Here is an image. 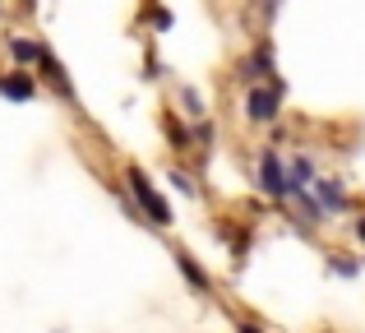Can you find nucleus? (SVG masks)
Listing matches in <instances>:
<instances>
[{"label":"nucleus","instance_id":"obj_1","mask_svg":"<svg viewBox=\"0 0 365 333\" xmlns=\"http://www.w3.org/2000/svg\"><path fill=\"white\" fill-rule=\"evenodd\" d=\"M282 98H287V83L282 79H264V83H250L245 98H241V116L250 125H273L282 116Z\"/></svg>","mask_w":365,"mask_h":333},{"label":"nucleus","instance_id":"obj_5","mask_svg":"<svg viewBox=\"0 0 365 333\" xmlns=\"http://www.w3.org/2000/svg\"><path fill=\"white\" fill-rule=\"evenodd\" d=\"M310 190H314V204H319L324 213H342V208H347V195H342V185L333 176H314Z\"/></svg>","mask_w":365,"mask_h":333},{"label":"nucleus","instance_id":"obj_3","mask_svg":"<svg viewBox=\"0 0 365 333\" xmlns=\"http://www.w3.org/2000/svg\"><path fill=\"white\" fill-rule=\"evenodd\" d=\"M236 79L245 83H264V79H277V56H273V42H268V37H259L255 46H250V56L241 65H236Z\"/></svg>","mask_w":365,"mask_h":333},{"label":"nucleus","instance_id":"obj_10","mask_svg":"<svg viewBox=\"0 0 365 333\" xmlns=\"http://www.w3.org/2000/svg\"><path fill=\"white\" fill-rule=\"evenodd\" d=\"M167 139H171L176 148H195V130H185L176 116H167Z\"/></svg>","mask_w":365,"mask_h":333},{"label":"nucleus","instance_id":"obj_18","mask_svg":"<svg viewBox=\"0 0 365 333\" xmlns=\"http://www.w3.org/2000/svg\"><path fill=\"white\" fill-rule=\"evenodd\" d=\"M356 236H361V241H365V213L356 217Z\"/></svg>","mask_w":365,"mask_h":333},{"label":"nucleus","instance_id":"obj_2","mask_svg":"<svg viewBox=\"0 0 365 333\" xmlns=\"http://www.w3.org/2000/svg\"><path fill=\"white\" fill-rule=\"evenodd\" d=\"M125 185H130V195H134V204H139V213L148 217L153 227H167V222H171V208H167V199L158 195V185H153V180L143 176L139 167H125Z\"/></svg>","mask_w":365,"mask_h":333},{"label":"nucleus","instance_id":"obj_14","mask_svg":"<svg viewBox=\"0 0 365 333\" xmlns=\"http://www.w3.org/2000/svg\"><path fill=\"white\" fill-rule=\"evenodd\" d=\"M213 139H217V130L208 125L204 116H199V125H195V144H213Z\"/></svg>","mask_w":365,"mask_h":333},{"label":"nucleus","instance_id":"obj_6","mask_svg":"<svg viewBox=\"0 0 365 333\" xmlns=\"http://www.w3.org/2000/svg\"><path fill=\"white\" fill-rule=\"evenodd\" d=\"M0 98H9V102H33V98H37V83H33V74H24V70H9V74H0Z\"/></svg>","mask_w":365,"mask_h":333},{"label":"nucleus","instance_id":"obj_17","mask_svg":"<svg viewBox=\"0 0 365 333\" xmlns=\"http://www.w3.org/2000/svg\"><path fill=\"white\" fill-rule=\"evenodd\" d=\"M236 333H264V329H259V324H250V319H245V324H236Z\"/></svg>","mask_w":365,"mask_h":333},{"label":"nucleus","instance_id":"obj_8","mask_svg":"<svg viewBox=\"0 0 365 333\" xmlns=\"http://www.w3.org/2000/svg\"><path fill=\"white\" fill-rule=\"evenodd\" d=\"M42 51H46V46L33 42V37H9V56H14V65H37Z\"/></svg>","mask_w":365,"mask_h":333},{"label":"nucleus","instance_id":"obj_4","mask_svg":"<svg viewBox=\"0 0 365 333\" xmlns=\"http://www.w3.org/2000/svg\"><path fill=\"white\" fill-rule=\"evenodd\" d=\"M259 190L268 199H287V163L277 153V144L259 148Z\"/></svg>","mask_w":365,"mask_h":333},{"label":"nucleus","instance_id":"obj_12","mask_svg":"<svg viewBox=\"0 0 365 333\" xmlns=\"http://www.w3.org/2000/svg\"><path fill=\"white\" fill-rule=\"evenodd\" d=\"M180 102H185V111H190V116H204V98H199V93L195 88H180Z\"/></svg>","mask_w":365,"mask_h":333},{"label":"nucleus","instance_id":"obj_16","mask_svg":"<svg viewBox=\"0 0 365 333\" xmlns=\"http://www.w3.org/2000/svg\"><path fill=\"white\" fill-rule=\"evenodd\" d=\"M277 9H282V0H259V14H264V24H273Z\"/></svg>","mask_w":365,"mask_h":333},{"label":"nucleus","instance_id":"obj_15","mask_svg":"<svg viewBox=\"0 0 365 333\" xmlns=\"http://www.w3.org/2000/svg\"><path fill=\"white\" fill-rule=\"evenodd\" d=\"M167 180H171V185H176V190H180V195H195V180H190V176H185V171H171V176H167Z\"/></svg>","mask_w":365,"mask_h":333},{"label":"nucleus","instance_id":"obj_9","mask_svg":"<svg viewBox=\"0 0 365 333\" xmlns=\"http://www.w3.org/2000/svg\"><path fill=\"white\" fill-rule=\"evenodd\" d=\"M176 269H180V273H185V282H190V287H199V292H208V273H204V269H199V264H195V260H190V255H176Z\"/></svg>","mask_w":365,"mask_h":333},{"label":"nucleus","instance_id":"obj_11","mask_svg":"<svg viewBox=\"0 0 365 333\" xmlns=\"http://www.w3.org/2000/svg\"><path fill=\"white\" fill-rule=\"evenodd\" d=\"M329 269L338 273V278H361V264L351 260V255H329Z\"/></svg>","mask_w":365,"mask_h":333},{"label":"nucleus","instance_id":"obj_13","mask_svg":"<svg viewBox=\"0 0 365 333\" xmlns=\"http://www.w3.org/2000/svg\"><path fill=\"white\" fill-rule=\"evenodd\" d=\"M148 24L158 28V33H167V28H171V14H167L162 5H153V9H148Z\"/></svg>","mask_w":365,"mask_h":333},{"label":"nucleus","instance_id":"obj_7","mask_svg":"<svg viewBox=\"0 0 365 333\" xmlns=\"http://www.w3.org/2000/svg\"><path fill=\"white\" fill-rule=\"evenodd\" d=\"M37 70H42V74H46V83H51V88H56V93H61V98H65V102H74V83H70V74H65V65H61V61H56V56H51V51H42V61H37Z\"/></svg>","mask_w":365,"mask_h":333}]
</instances>
